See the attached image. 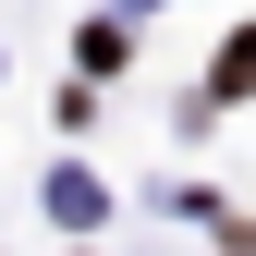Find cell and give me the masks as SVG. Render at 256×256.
Listing matches in <instances>:
<instances>
[{"mask_svg": "<svg viewBox=\"0 0 256 256\" xmlns=\"http://www.w3.org/2000/svg\"><path fill=\"white\" fill-rule=\"evenodd\" d=\"M244 86H256V37H232V49H220V98H244Z\"/></svg>", "mask_w": 256, "mask_h": 256, "instance_id": "1", "label": "cell"}]
</instances>
